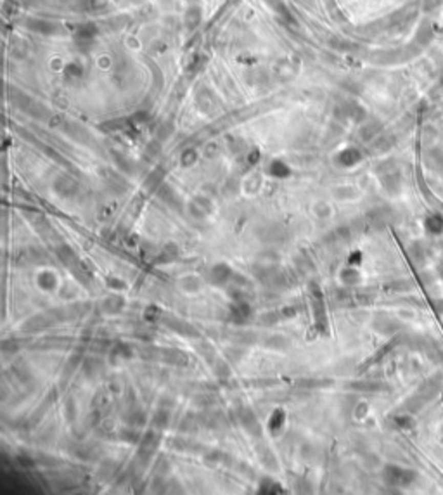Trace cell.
I'll use <instances>...</instances> for the list:
<instances>
[{
  "instance_id": "cell-5",
  "label": "cell",
  "mask_w": 443,
  "mask_h": 495,
  "mask_svg": "<svg viewBox=\"0 0 443 495\" xmlns=\"http://www.w3.org/2000/svg\"><path fill=\"white\" fill-rule=\"evenodd\" d=\"M57 256L61 258V260L65 262L68 267H75L76 256H75V253H73V249H70L68 246H61V248H59L57 249Z\"/></svg>"
},
{
  "instance_id": "cell-15",
  "label": "cell",
  "mask_w": 443,
  "mask_h": 495,
  "mask_svg": "<svg viewBox=\"0 0 443 495\" xmlns=\"http://www.w3.org/2000/svg\"><path fill=\"white\" fill-rule=\"evenodd\" d=\"M343 279H345V283H350V284L351 283H357V281H358V274L353 269H346L343 272Z\"/></svg>"
},
{
  "instance_id": "cell-1",
  "label": "cell",
  "mask_w": 443,
  "mask_h": 495,
  "mask_svg": "<svg viewBox=\"0 0 443 495\" xmlns=\"http://www.w3.org/2000/svg\"><path fill=\"white\" fill-rule=\"evenodd\" d=\"M412 480V473L410 471H404L400 467L390 466L386 467V481L391 485H407Z\"/></svg>"
},
{
  "instance_id": "cell-4",
  "label": "cell",
  "mask_w": 443,
  "mask_h": 495,
  "mask_svg": "<svg viewBox=\"0 0 443 495\" xmlns=\"http://www.w3.org/2000/svg\"><path fill=\"white\" fill-rule=\"evenodd\" d=\"M161 357L173 365H185L189 362V357L180 350H161Z\"/></svg>"
},
{
  "instance_id": "cell-16",
  "label": "cell",
  "mask_w": 443,
  "mask_h": 495,
  "mask_svg": "<svg viewBox=\"0 0 443 495\" xmlns=\"http://www.w3.org/2000/svg\"><path fill=\"white\" fill-rule=\"evenodd\" d=\"M282 417H284V412L282 411H277V412H273V416H272V422H270V429H276V424H277V428L282 424Z\"/></svg>"
},
{
  "instance_id": "cell-14",
  "label": "cell",
  "mask_w": 443,
  "mask_h": 495,
  "mask_svg": "<svg viewBox=\"0 0 443 495\" xmlns=\"http://www.w3.org/2000/svg\"><path fill=\"white\" fill-rule=\"evenodd\" d=\"M351 388H355V390H369V392H374V390L381 388V384H379V383H353V384H351Z\"/></svg>"
},
{
  "instance_id": "cell-7",
  "label": "cell",
  "mask_w": 443,
  "mask_h": 495,
  "mask_svg": "<svg viewBox=\"0 0 443 495\" xmlns=\"http://www.w3.org/2000/svg\"><path fill=\"white\" fill-rule=\"evenodd\" d=\"M170 326L175 331L182 333L184 336H196V334H198V331H196L191 324H187V322H170Z\"/></svg>"
},
{
  "instance_id": "cell-10",
  "label": "cell",
  "mask_w": 443,
  "mask_h": 495,
  "mask_svg": "<svg viewBox=\"0 0 443 495\" xmlns=\"http://www.w3.org/2000/svg\"><path fill=\"white\" fill-rule=\"evenodd\" d=\"M111 357L113 358H116V357H120V358H125V357H130V347L129 345H116L115 350L111 352Z\"/></svg>"
},
{
  "instance_id": "cell-9",
  "label": "cell",
  "mask_w": 443,
  "mask_h": 495,
  "mask_svg": "<svg viewBox=\"0 0 443 495\" xmlns=\"http://www.w3.org/2000/svg\"><path fill=\"white\" fill-rule=\"evenodd\" d=\"M232 312H234V317H236L237 322L246 320V319H248V315H249V308H248V305H244V303H241L237 308L234 307V310H232Z\"/></svg>"
},
{
  "instance_id": "cell-6",
  "label": "cell",
  "mask_w": 443,
  "mask_h": 495,
  "mask_svg": "<svg viewBox=\"0 0 443 495\" xmlns=\"http://www.w3.org/2000/svg\"><path fill=\"white\" fill-rule=\"evenodd\" d=\"M123 305H125V302H123L121 296H116V294H113V296H109L106 302H104V308H106L108 312H120Z\"/></svg>"
},
{
  "instance_id": "cell-13",
  "label": "cell",
  "mask_w": 443,
  "mask_h": 495,
  "mask_svg": "<svg viewBox=\"0 0 443 495\" xmlns=\"http://www.w3.org/2000/svg\"><path fill=\"white\" fill-rule=\"evenodd\" d=\"M358 158H360L358 153L353 151V149H350V151L343 153V158H341V160H343V163H346V165H353L355 161H358Z\"/></svg>"
},
{
  "instance_id": "cell-3",
  "label": "cell",
  "mask_w": 443,
  "mask_h": 495,
  "mask_svg": "<svg viewBox=\"0 0 443 495\" xmlns=\"http://www.w3.org/2000/svg\"><path fill=\"white\" fill-rule=\"evenodd\" d=\"M232 277V270L227 265H215L212 269V274H209V279H212L213 284H225Z\"/></svg>"
},
{
  "instance_id": "cell-2",
  "label": "cell",
  "mask_w": 443,
  "mask_h": 495,
  "mask_svg": "<svg viewBox=\"0 0 443 495\" xmlns=\"http://www.w3.org/2000/svg\"><path fill=\"white\" fill-rule=\"evenodd\" d=\"M239 419H241V424L244 426L246 431H249L251 435L258 437V435H260V422L257 421V417H255L251 408H243V411H241V414H239Z\"/></svg>"
},
{
  "instance_id": "cell-12",
  "label": "cell",
  "mask_w": 443,
  "mask_h": 495,
  "mask_svg": "<svg viewBox=\"0 0 443 495\" xmlns=\"http://www.w3.org/2000/svg\"><path fill=\"white\" fill-rule=\"evenodd\" d=\"M154 424L159 426V428H163V426L168 424V412L164 411V408L156 412V416H154Z\"/></svg>"
},
{
  "instance_id": "cell-8",
  "label": "cell",
  "mask_w": 443,
  "mask_h": 495,
  "mask_svg": "<svg viewBox=\"0 0 443 495\" xmlns=\"http://www.w3.org/2000/svg\"><path fill=\"white\" fill-rule=\"evenodd\" d=\"M56 189H57L59 194H62V196H68V194H71L73 190H75V184H73L70 179H62L61 182H57Z\"/></svg>"
},
{
  "instance_id": "cell-11",
  "label": "cell",
  "mask_w": 443,
  "mask_h": 495,
  "mask_svg": "<svg viewBox=\"0 0 443 495\" xmlns=\"http://www.w3.org/2000/svg\"><path fill=\"white\" fill-rule=\"evenodd\" d=\"M40 286H44V288H54L56 286V277H54L50 272H44L42 275H40Z\"/></svg>"
}]
</instances>
